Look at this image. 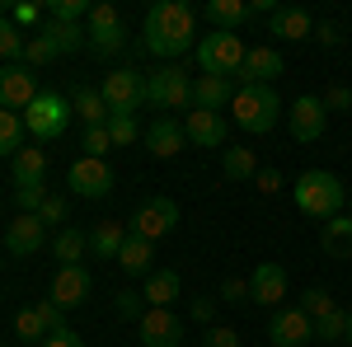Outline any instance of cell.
<instances>
[{
  "label": "cell",
  "instance_id": "cell-1",
  "mask_svg": "<svg viewBox=\"0 0 352 347\" xmlns=\"http://www.w3.org/2000/svg\"><path fill=\"white\" fill-rule=\"evenodd\" d=\"M141 47L160 61H179L184 52L197 47V14L184 0H155L146 10V24H141Z\"/></svg>",
  "mask_w": 352,
  "mask_h": 347
},
{
  "label": "cell",
  "instance_id": "cell-2",
  "mask_svg": "<svg viewBox=\"0 0 352 347\" xmlns=\"http://www.w3.org/2000/svg\"><path fill=\"white\" fill-rule=\"evenodd\" d=\"M292 202L310 221H333V216L348 207V183L338 174H329V169H305L296 183H292Z\"/></svg>",
  "mask_w": 352,
  "mask_h": 347
},
{
  "label": "cell",
  "instance_id": "cell-3",
  "mask_svg": "<svg viewBox=\"0 0 352 347\" xmlns=\"http://www.w3.org/2000/svg\"><path fill=\"white\" fill-rule=\"evenodd\" d=\"M230 113H235L240 132L263 136V132L277 127V117H282V99H277L272 85H240L235 99H230Z\"/></svg>",
  "mask_w": 352,
  "mask_h": 347
},
{
  "label": "cell",
  "instance_id": "cell-4",
  "mask_svg": "<svg viewBox=\"0 0 352 347\" xmlns=\"http://www.w3.org/2000/svg\"><path fill=\"white\" fill-rule=\"evenodd\" d=\"M146 104L160 108V117L169 113H188L192 108V76L179 66V61H164L146 76Z\"/></svg>",
  "mask_w": 352,
  "mask_h": 347
},
{
  "label": "cell",
  "instance_id": "cell-5",
  "mask_svg": "<svg viewBox=\"0 0 352 347\" xmlns=\"http://www.w3.org/2000/svg\"><path fill=\"white\" fill-rule=\"evenodd\" d=\"M197 66H202V76H240V66H244V56H249V47L240 43V33H221V28H212L197 47Z\"/></svg>",
  "mask_w": 352,
  "mask_h": 347
},
{
  "label": "cell",
  "instance_id": "cell-6",
  "mask_svg": "<svg viewBox=\"0 0 352 347\" xmlns=\"http://www.w3.org/2000/svg\"><path fill=\"white\" fill-rule=\"evenodd\" d=\"M71 99L66 94H56V89H43L33 104L24 108V127H28V136L33 141H56V136L71 127Z\"/></svg>",
  "mask_w": 352,
  "mask_h": 347
},
{
  "label": "cell",
  "instance_id": "cell-7",
  "mask_svg": "<svg viewBox=\"0 0 352 347\" xmlns=\"http://www.w3.org/2000/svg\"><path fill=\"white\" fill-rule=\"evenodd\" d=\"M174 225H179V202L174 197H164V192H155V197H141L136 202L132 221H127V230L132 235H141V240H164V235H174Z\"/></svg>",
  "mask_w": 352,
  "mask_h": 347
},
{
  "label": "cell",
  "instance_id": "cell-8",
  "mask_svg": "<svg viewBox=\"0 0 352 347\" xmlns=\"http://www.w3.org/2000/svg\"><path fill=\"white\" fill-rule=\"evenodd\" d=\"M99 94H104L109 113H136V108L146 104V71L113 66L109 76H104V85H99Z\"/></svg>",
  "mask_w": 352,
  "mask_h": 347
},
{
  "label": "cell",
  "instance_id": "cell-9",
  "mask_svg": "<svg viewBox=\"0 0 352 347\" xmlns=\"http://www.w3.org/2000/svg\"><path fill=\"white\" fill-rule=\"evenodd\" d=\"M85 33H89V52H94V56H113V52L127 47V28H122V19H118V10H113L109 0L89 10Z\"/></svg>",
  "mask_w": 352,
  "mask_h": 347
},
{
  "label": "cell",
  "instance_id": "cell-10",
  "mask_svg": "<svg viewBox=\"0 0 352 347\" xmlns=\"http://www.w3.org/2000/svg\"><path fill=\"white\" fill-rule=\"evenodd\" d=\"M66 183H71V192L76 197H89V202H104L113 192V169H109V160H89V155H80V160L66 169Z\"/></svg>",
  "mask_w": 352,
  "mask_h": 347
},
{
  "label": "cell",
  "instance_id": "cell-11",
  "mask_svg": "<svg viewBox=\"0 0 352 347\" xmlns=\"http://www.w3.org/2000/svg\"><path fill=\"white\" fill-rule=\"evenodd\" d=\"M38 94H43V89H38V71H28L24 61L0 66V108H5V113H24Z\"/></svg>",
  "mask_w": 352,
  "mask_h": 347
},
{
  "label": "cell",
  "instance_id": "cell-12",
  "mask_svg": "<svg viewBox=\"0 0 352 347\" xmlns=\"http://www.w3.org/2000/svg\"><path fill=\"white\" fill-rule=\"evenodd\" d=\"M89 291H94L89 267H85V263H71V267H56L47 300H52V305H61V310H80L85 300H89Z\"/></svg>",
  "mask_w": 352,
  "mask_h": 347
},
{
  "label": "cell",
  "instance_id": "cell-13",
  "mask_svg": "<svg viewBox=\"0 0 352 347\" xmlns=\"http://www.w3.org/2000/svg\"><path fill=\"white\" fill-rule=\"evenodd\" d=\"M287 127H292V136H296L300 146H310V141H320L329 127V108L324 99H315V94H300L296 104L287 108Z\"/></svg>",
  "mask_w": 352,
  "mask_h": 347
},
{
  "label": "cell",
  "instance_id": "cell-14",
  "mask_svg": "<svg viewBox=\"0 0 352 347\" xmlns=\"http://www.w3.org/2000/svg\"><path fill=\"white\" fill-rule=\"evenodd\" d=\"M268 338H272V347H305L315 338V324L305 320L296 305H277L268 320Z\"/></svg>",
  "mask_w": 352,
  "mask_h": 347
},
{
  "label": "cell",
  "instance_id": "cell-15",
  "mask_svg": "<svg viewBox=\"0 0 352 347\" xmlns=\"http://www.w3.org/2000/svg\"><path fill=\"white\" fill-rule=\"evenodd\" d=\"M136 333H141V343L146 347H179L184 343V320L174 315V310H146L141 320H136Z\"/></svg>",
  "mask_w": 352,
  "mask_h": 347
},
{
  "label": "cell",
  "instance_id": "cell-16",
  "mask_svg": "<svg viewBox=\"0 0 352 347\" xmlns=\"http://www.w3.org/2000/svg\"><path fill=\"white\" fill-rule=\"evenodd\" d=\"M184 136H188L192 146H202V150H221L226 136H230V122H226L221 113H207V108H188V117H184Z\"/></svg>",
  "mask_w": 352,
  "mask_h": 347
},
{
  "label": "cell",
  "instance_id": "cell-17",
  "mask_svg": "<svg viewBox=\"0 0 352 347\" xmlns=\"http://www.w3.org/2000/svg\"><path fill=\"white\" fill-rule=\"evenodd\" d=\"M43 244H47V225H43L38 216L14 212L10 230H5V254H14V258H28V254H38Z\"/></svg>",
  "mask_w": 352,
  "mask_h": 347
},
{
  "label": "cell",
  "instance_id": "cell-18",
  "mask_svg": "<svg viewBox=\"0 0 352 347\" xmlns=\"http://www.w3.org/2000/svg\"><path fill=\"white\" fill-rule=\"evenodd\" d=\"M141 141H146V150H151L155 160H174V155L188 146V136H184V122H179V117H155V122L141 132Z\"/></svg>",
  "mask_w": 352,
  "mask_h": 347
},
{
  "label": "cell",
  "instance_id": "cell-19",
  "mask_svg": "<svg viewBox=\"0 0 352 347\" xmlns=\"http://www.w3.org/2000/svg\"><path fill=\"white\" fill-rule=\"evenodd\" d=\"M268 28H272V38H282V43H310L315 38V14L300 10V5H277Z\"/></svg>",
  "mask_w": 352,
  "mask_h": 347
},
{
  "label": "cell",
  "instance_id": "cell-20",
  "mask_svg": "<svg viewBox=\"0 0 352 347\" xmlns=\"http://www.w3.org/2000/svg\"><path fill=\"white\" fill-rule=\"evenodd\" d=\"M249 300L277 310V300H287V267L282 263H258L249 277Z\"/></svg>",
  "mask_w": 352,
  "mask_h": 347
},
{
  "label": "cell",
  "instance_id": "cell-21",
  "mask_svg": "<svg viewBox=\"0 0 352 347\" xmlns=\"http://www.w3.org/2000/svg\"><path fill=\"white\" fill-rule=\"evenodd\" d=\"M235 89H240V85L230 80V76H192V108L221 113V108H230Z\"/></svg>",
  "mask_w": 352,
  "mask_h": 347
},
{
  "label": "cell",
  "instance_id": "cell-22",
  "mask_svg": "<svg viewBox=\"0 0 352 347\" xmlns=\"http://www.w3.org/2000/svg\"><path fill=\"white\" fill-rule=\"evenodd\" d=\"M282 71H287V61H282L277 47H249V56L240 66V85H272Z\"/></svg>",
  "mask_w": 352,
  "mask_h": 347
},
{
  "label": "cell",
  "instance_id": "cell-23",
  "mask_svg": "<svg viewBox=\"0 0 352 347\" xmlns=\"http://www.w3.org/2000/svg\"><path fill=\"white\" fill-rule=\"evenodd\" d=\"M249 14H254V5H244V0H207L202 5V19L221 33H240L249 24Z\"/></svg>",
  "mask_w": 352,
  "mask_h": 347
},
{
  "label": "cell",
  "instance_id": "cell-24",
  "mask_svg": "<svg viewBox=\"0 0 352 347\" xmlns=\"http://www.w3.org/2000/svg\"><path fill=\"white\" fill-rule=\"evenodd\" d=\"M179 291H184V277H179L174 267H155V272L146 277V287H141L146 305H155V310H169V305L179 300Z\"/></svg>",
  "mask_w": 352,
  "mask_h": 347
},
{
  "label": "cell",
  "instance_id": "cell-25",
  "mask_svg": "<svg viewBox=\"0 0 352 347\" xmlns=\"http://www.w3.org/2000/svg\"><path fill=\"white\" fill-rule=\"evenodd\" d=\"M151 263H155V244L127 230V244L118 249V267H122L127 277H151Z\"/></svg>",
  "mask_w": 352,
  "mask_h": 347
},
{
  "label": "cell",
  "instance_id": "cell-26",
  "mask_svg": "<svg viewBox=\"0 0 352 347\" xmlns=\"http://www.w3.org/2000/svg\"><path fill=\"white\" fill-rule=\"evenodd\" d=\"M127 244V225L122 221H99L94 230H89V254L94 258H104V263H118V249Z\"/></svg>",
  "mask_w": 352,
  "mask_h": 347
},
{
  "label": "cell",
  "instance_id": "cell-27",
  "mask_svg": "<svg viewBox=\"0 0 352 347\" xmlns=\"http://www.w3.org/2000/svg\"><path fill=\"white\" fill-rule=\"evenodd\" d=\"M320 249L329 258H352V216H333L320 225Z\"/></svg>",
  "mask_w": 352,
  "mask_h": 347
},
{
  "label": "cell",
  "instance_id": "cell-28",
  "mask_svg": "<svg viewBox=\"0 0 352 347\" xmlns=\"http://www.w3.org/2000/svg\"><path fill=\"white\" fill-rule=\"evenodd\" d=\"M24 183H47V150L43 146H24L14 155V188Z\"/></svg>",
  "mask_w": 352,
  "mask_h": 347
},
{
  "label": "cell",
  "instance_id": "cell-29",
  "mask_svg": "<svg viewBox=\"0 0 352 347\" xmlns=\"http://www.w3.org/2000/svg\"><path fill=\"white\" fill-rule=\"evenodd\" d=\"M43 33L56 43V52H61V56L85 52V47H89V33H85V24H61V19H47V24H43Z\"/></svg>",
  "mask_w": 352,
  "mask_h": 347
},
{
  "label": "cell",
  "instance_id": "cell-30",
  "mask_svg": "<svg viewBox=\"0 0 352 347\" xmlns=\"http://www.w3.org/2000/svg\"><path fill=\"white\" fill-rule=\"evenodd\" d=\"M221 174H226L230 183H249V179L258 174V155H254L249 146H235V150H221Z\"/></svg>",
  "mask_w": 352,
  "mask_h": 347
},
{
  "label": "cell",
  "instance_id": "cell-31",
  "mask_svg": "<svg viewBox=\"0 0 352 347\" xmlns=\"http://www.w3.org/2000/svg\"><path fill=\"white\" fill-rule=\"evenodd\" d=\"M85 249H89V235H85L80 225H66V230L52 240V258L61 267H71V263H80V258H85Z\"/></svg>",
  "mask_w": 352,
  "mask_h": 347
},
{
  "label": "cell",
  "instance_id": "cell-32",
  "mask_svg": "<svg viewBox=\"0 0 352 347\" xmlns=\"http://www.w3.org/2000/svg\"><path fill=\"white\" fill-rule=\"evenodd\" d=\"M24 113H5L0 108V160H14L24 150Z\"/></svg>",
  "mask_w": 352,
  "mask_h": 347
},
{
  "label": "cell",
  "instance_id": "cell-33",
  "mask_svg": "<svg viewBox=\"0 0 352 347\" xmlns=\"http://www.w3.org/2000/svg\"><path fill=\"white\" fill-rule=\"evenodd\" d=\"M71 108L85 117V127H104V122H109V104H104V94H99V89H89V85L76 89V104H71Z\"/></svg>",
  "mask_w": 352,
  "mask_h": 347
},
{
  "label": "cell",
  "instance_id": "cell-34",
  "mask_svg": "<svg viewBox=\"0 0 352 347\" xmlns=\"http://www.w3.org/2000/svg\"><path fill=\"white\" fill-rule=\"evenodd\" d=\"M47 338H52V333H47V324H43V315H38L33 305L14 315V343H33V347H43Z\"/></svg>",
  "mask_w": 352,
  "mask_h": 347
},
{
  "label": "cell",
  "instance_id": "cell-35",
  "mask_svg": "<svg viewBox=\"0 0 352 347\" xmlns=\"http://www.w3.org/2000/svg\"><path fill=\"white\" fill-rule=\"evenodd\" d=\"M24 47H28L24 28L14 24V19H5V14H0V61H5V66L24 61Z\"/></svg>",
  "mask_w": 352,
  "mask_h": 347
},
{
  "label": "cell",
  "instance_id": "cell-36",
  "mask_svg": "<svg viewBox=\"0 0 352 347\" xmlns=\"http://www.w3.org/2000/svg\"><path fill=\"white\" fill-rule=\"evenodd\" d=\"M56 56H61V52H56V43L43 33V28H38V33H28V47H24V66H28V71L47 66V61H56Z\"/></svg>",
  "mask_w": 352,
  "mask_h": 347
},
{
  "label": "cell",
  "instance_id": "cell-37",
  "mask_svg": "<svg viewBox=\"0 0 352 347\" xmlns=\"http://www.w3.org/2000/svg\"><path fill=\"white\" fill-rule=\"evenodd\" d=\"M109 136H113V150H122V146H132L136 136H141V127H136V113H109Z\"/></svg>",
  "mask_w": 352,
  "mask_h": 347
},
{
  "label": "cell",
  "instance_id": "cell-38",
  "mask_svg": "<svg viewBox=\"0 0 352 347\" xmlns=\"http://www.w3.org/2000/svg\"><path fill=\"white\" fill-rule=\"evenodd\" d=\"M296 310H300V315H305L310 324H320L324 315H333L338 305H333V295H329V291H320V287H310V291L300 295V305H296Z\"/></svg>",
  "mask_w": 352,
  "mask_h": 347
},
{
  "label": "cell",
  "instance_id": "cell-39",
  "mask_svg": "<svg viewBox=\"0 0 352 347\" xmlns=\"http://www.w3.org/2000/svg\"><path fill=\"white\" fill-rule=\"evenodd\" d=\"M146 310H151V305H146V295L132 291V287H122V291L113 295V315H118V320H132V324H136Z\"/></svg>",
  "mask_w": 352,
  "mask_h": 347
},
{
  "label": "cell",
  "instance_id": "cell-40",
  "mask_svg": "<svg viewBox=\"0 0 352 347\" xmlns=\"http://www.w3.org/2000/svg\"><path fill=\"white\" fill-rule=\"evenodd\" d=\"M343 333H348V310L343 305L315 324V343H343Z\"/></svg>",
  "mask_w": 352,
  "mask_h": 347
},
{
  "label": "cell",
  "instance_id": "cell-41",
  "mask_svg": "<svg viewBox=\"0 0 352 347\" xmlns=\"http://www.w3.org/2000/svg\"><path fill=\"white\" fill-rule=\"evenodd\" d=\"M94 5L89 0H47V19H61V24H80Z\"/></svg>",
  "mask_w": 352,
  "mask_h": 347
},
{
  "label": "cell",
  "instance_id": "cell-42",
  "mask_svg": "<svg viewBox=\"0 0 352 347\" xmlns=\"http://www.w3.org/2000/svg\"><path fill=\"white\" fill-rule=\"evenodd\" d=\"M47 202V183H24V188H14V207L24 216H38V207Z\"/></svg>",
  "mask_w": 352,
  "mask_h": 347
},
{
  "label": "cell",
  "instance_id": "cell-43",
  "mask_svg": "<svg viewBox=\"0 0 352 347\" xmlns=\"http://www.w3.org/2000/svg\"><path fill=\"white\" fill-rule=\"evenodd\" d=\"M109 150H113L109 127H85V155H89V160H104Z\"/></svg>",
  "mask_w": 352,
  "mask_h": 347
},
{
  "label": "cell",
  "instance_id": "cell-44",
  "mask_svg": "<svg viewBox=\"0 0 352 347\" xmlns=\"http://www.w3.org/2000/svg\"><path fill=\"white\" fill-rule=\"evenodd\" d=\"M66 212H71V207H66V197H61V192H47V202L38 207V221H43V225H61Z\"/></svg>",
  "mask_w": 352,
  "mask_h": 347
},
{
  "label": "cell",
  "instance_id": "cell-45",
  "mask_svg": "<svg viewBox=\"0 0 352 347\" xmlns=\"http://www.w3.org/2000/svg\"><path fill=\"white\" fill-rule=\"evenodd\" d=\"M202 347H240V333L226 328V324H212V328L202 333Z\"/></svg>",
  "mask_w": 352,
  "mask_h": 347
},
{
  "label": "cell",
  "instance_id": "cell-46",
  "mask_svg": "<svg viewBox=\"0 0 352 347\" xmlns=\"http://www.w3.org/2000/svg\"><path fill=\"white\" fill-rule=\"evenodd\" d=\"M33 310L43 315V324H47V333H61V328H66V310H61V305H52V300H38Z\"/></svg>",
  "mask_w": 352,
  "mask_h": 347
},
{
  "label": "cell",
  "instance_id": "cell-47",
  "mask_svg": "<svg viewBox=\"0 0 352 347\" xmlns=\"http://www.w3.org/2000/svg\"><path fill=\"white\" fill-rule=\"evenodd\" d=\"M324 108L329 113H348L352 108V85H333V89L324 94Z\"/></svg>",
  "mask_w": 352,
  "mask_h": 347
},
{
  "label": "cell",
  "instance_id": "cell-48",
  "mask_svg": "<svg viewBox=\"0 0 352 347\" xmlns=\"http://www.w3.org/2000/svg\"><path fill=\"white\" fill-rule=\"evenodd\" d=\"M221 300H230V305L249 300V282H244V277H226V282H221Z\"/></svg>",
  "mask_w": 352,
  "mask_h": 347
},
{
  "label": "cell",
  "instance_id": "cell-49",
  "mask_svg": "<svg viewBox=\"0 0 352 347\" xmlns=\"http://www.w3.org/2000/svg\"><path fill=\"white\" fill-rule=\"evenodd\" d=\"M254 188H258V192H282V188H287V179H282V174H277V169H258V174H254Z\"/></svg>",
  "mask_w": 352,
  "mask_h": 347
},
{
  "label": "cell",
  "instance_id": "cell-50",
  "mask_svg": "<svg viewBox=\"0 0 352 347\" xmlns=\"http://www.w3.org/2000/svg\"><path fill=\"white\" fill-rule=\"evenodd\" d=\"M43 14H47L43 5H14V24H19V28H33Z\"/></svg>",
  "mask_w": 352,
  "mask_h": 347
},
{
  "label": "cell",
  "instance_id": "cell-51",
  "mask_svg": "<svg viewBox=\"0 0 352 347\" xmlns=\"http://www.w3.org/2000/svg\"><path fill=\"white\" fill-rule=\"evenodd\" d=\"M43 347H85V338L76 333V328H61V333H52Z\"/></svg>",
  "mask_w": 352,
  "mask_h": 347
},
{
  "label": "cell",
  "instance_id": "cell-52",
  "mask_svg": "<svg viewBox=\"0 0 352 347\" xmlns=\"http://www.w3.org/2000/svg\"><path fill=\"white\" fill-rule=\"evenodd\" d=\"M315 43H320V47H338V43H343V33H338L333 24H315Z\"/></svg>",
  "mask_w": 352,
  "mask_h": 347
},
{
  "label": "cell",
  "instance_id": "cell-53",
  "mask_svg": "<svg viewBox=\"0 0 352 347\" xmlns=\"http://www.w3.org/2000/svg\"><path fill=\"white\" fill-rule=\"evenodd\" d=\"M197 324H212L217 320V300H192V310H188Z\"/></svg>",
  "mask_w": 352,
  "mask_h": 347
},
{
  "label": "cell",
  "instance_id": "cell-54",
  "mask_svg": "<svg viewBox=\"0 0 352 347\" xmlns=\"http://www.w3.org/2000/svg\"><path fill=\"white\" fill-rule=\"evenodd\" d=\"M343 343H352V310H348V333H343Z\"/></svg>",
  "mask_w": 352,
  "mask_h": 347
},
{
  "label": "cell",
  "instance_id": "cell-55",
  "mask_svg": "<svg viewBox=\"0 0 352 347\" xmlns=\"http://www.w3.org/2000/svg\"><path fill=\"white\" fill-rule=\"evenodd\" d=\"M0 267H5V263H0Z\"/></svg>",
  "mask_w": 352,
  "mask_h": 347
}]
</instances>
